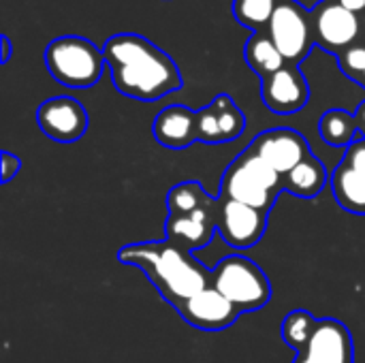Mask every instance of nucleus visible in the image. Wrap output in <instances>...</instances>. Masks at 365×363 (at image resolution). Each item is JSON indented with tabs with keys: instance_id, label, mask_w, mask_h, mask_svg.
<instances>
[{
	"instance_id": "obj_2",
	"label": "nucleus",
	"mask_w": 365,
	"mask_h": 363,
	"mask_svg": "<svg viewBox=\"0 0 365 363\" xmlns=\"http://www.w3.org/2000/svg\"><path fill=\"white\" fill-rule=\"evenodd\" d=\"M118 261L139 267L173 308L212 287V270L169 240L128 244L118 250Z\"/></svg>"
},
{
	"instance_id": "obj_7",
	"label": "nucleus",
	"mask_w": 365,
	"mask_h": 363,
	"mask_svg": "<svg viewBox=\"0 0 365 363\" xmlns=\"http://www.w3.org/2000/svg\"><path fill=\"white\" fill-rule=\"evenodd\" d=\"M267 212H261L252 205L216 197V231L220 237L237 250L257 246L267 229Z\"/></svg>"
},
{
	"instance_id": "obj_10",
	"label": "nucleus",
	"mask_w": 365,
	"mask_h": 363,
	"mask_svg": "<svg viewBox=\"0 0 365 363\" xmlns=\"http://www.w3.org/2000/svg\"><path fill=\"white\" fill-rule=\"evenodd\" d=\"M250 152H255L259 158H263L274 171H278L282 178L293 171L302 160L312 156V150L306 141V137L293 128H269L263 131L252 139L248 145Z\"/></svg>"
},
{
	"instance_id": "obj_16",
	"label": "nucleus",
	"mask_w": 365,
	"mask_h": 363,
	"mask_svg": "<svg viewBox=\"0 0 365 363\" xmlns=\"http://www.w3.org/2000/svg\"><path fill=\"white\" fill-rule=\"evenodd\" d=\"M331 193L338 205L344 212H351L355 216H365V175L355 171L344 160L334 169L331 178Z\"/></svg>"
},
{
	"instance_id": "obj_1",
	"label": "nucleus",
	"mask_w": 365,
	"mask_h": 363,
	"mask_svg": "<svg viewBox=\"0 0 365 363\" xmlns=\"http://www.w3.org/2000/svg\"><path fill=\"white\" fill-rule=\"evenodd\" d=\"M103 53L115 90L128 98L150 103L182 88L175 60L141 34H113L105 41Z\"/></svg>"
},
{
	"instance_id": "obj_19",
	"label": "nucleus",
	"mask_w": 365,
	"mask_h": 363,
	"mask_svg": "<svg viewBox=\"0 0 365 363\" xmlns=\"http://www.w3.org/2000/svg\"><path fill=\"white\" fill-rule=\"evenodd\" d=\"M319 135L334 148H349L359 137L355 113H349L346 109L325 111L319 120Z\"/></svg>"
},
{
	"instance_id": "obj_8",
	"label": "nucleus",
	"mask_w": 365,
	"mask_h": 363,
	"mask_svg": "<svg viewBox=\"0 0 365 363\" xmlns=\"http://www.w3.org/2000/svg\"><path fill=\"white\" fill-rule=\"evenodd\" d=\"M317 47L340 56L359 36V15L338 0H321L310 9Z\"/></svg>"
},
{
	"instance_id": "obj_13",
	"label": "nucleus",
	"mask_w": 365,
	"mask_h": 363,
	"mask_svg": "<svg viewBox=\"0 0 365 363\" xmlns=\"http://www.w3.org/2000/svg\"><path fill=\"white\" fill-rule=\"evenodd\" d=\"M180 317L195 329L201 332H222L229 329L237 317L242 315L222 293H218L214 287L203 289L195 297L186 300L182 306L175 308Z\"/></svg>"
},
{
	"instance_id": "obj_28",
	"label": "nucleus",
	"mask_w": 365,
	"mask_h": 363,
	"mask_svg": "<svg viewBox=\"0 0 365 363\" xmlns=\"http://www.w3.org/2000/svg\"><path fill=\"white\" fill-rule=\"evenodd\" d=\"M342 6H346L349 11L353 13H359V11H365V0H338Z\"/></svg>"
},
{
	"instance_id": "obj_18",
	"label": "nucleus",
	"mask_w": 365,
	"mask_h": 363,
	"mask_svg": "<svg viewBox=\"0 0 365 363\" xmlns=\"http://www.w3.org/2000/svg\"><path fill=\"white\" fill-rule=\"evenodd\" d=\"M244 58H246V64L250 66V71L257 73L261 79L274 75L276 71H280L282 66L289 64L267 32L250 34V39L246 41V47H244Z\"/></svg>"
},
{
	"instance_id": "obj_23",
	"label": "nucleus",
	"mask_w": 365,
	"mask_h": 363,
	"mask_svg": "<svg viewBox=\"0 0 365 363\" xmlns=\"http://www.w3.org/2000/svg\"><path fill=\"white\" fill-rule=\"evenodd\" d=\"M317 323H319V319H314L308 310H293V312H289L284 317V321H282V327H280L284 344L295 349V351H299L310 340V336L314 334Z\"/></svg>"
},
{
	"instance_id": "obj_31",
	"label": "nucleus",
	"mask_w": 365,
	"mask_h": 363,
	"mask_svg": "<svg viewBox=\"0 0 365 363\" xmlns=\"http://www.w3.org/2000/svg\"><path fill=\"white\" fill-rule=\"evenodd\" d=\"M357 83H361V86H364V88H365V73H364V75H361V77H359V81H357Z\"/></svg>"
},
{
	"instance_id": "obj_12",
	"label": "nucleus",
	"mask_w": 365,
	"mask_h": 363,
	"mask_svg": "<svg viewBox=\"0 0 365 363\" xmlns=\"http://www.w3.org/2000/svg\"><path fill=\"white\" fill-rule=\"evenodd\" d=\"M261 98L269 111L278 116H291L308 105L310 86L299 66L287 64L274 75L261 79Z\"/></svg>"
},
{
	"instance_id": "obj_17",
	"label": "nucleus",
	"mask_w": 365,
	"mask_h": 363,
	"mask_svg": "<svg viewBox=\"0 0 365 363\" xmlns=\"http://www.w3.org/2000/svg\"><path fill=\"white\" fill-rule=\"evenodd\" d=\"M327 182L329 175L325 165L312 154L284 175V193H291L299 199H314L321 195Z\"/></svg>"
},
{
	"instance_id": "obj_25",
	"label": "nucleus",
	"mask_w": 365,
	"mask_h": 363,
	"mask_svg": "<svg viewBox=\"0 0 365 363\" xmlns=\"http://www.w3.org/2000/svg\"><path fill=\"white\" fill-rule=\"evenodd\" d=\"M338 64L349 79L359 81V77L365 73V45H351L349 49H344L338 56Z\"/></svg>"
},
{
	"instance_id": "obj_5",
	"label": "nucleus",
	"mask_w": 365,
	"mask_h": 363,
	"mask_svg": "<svg viewBox=\"0 0 365 363\" xmlns=\"http://www.w3.org/2000/svg\"><path fill=\"white\" fill-rule=\"evenodd\" d=\"M212 287L222 293L240 312H257L272 300V285L265 272L244 255H229L212 270Z\"/></svg>"
},
{
	"instance_id": "obj_29",
	"label": "nucleus",
	"mask_w": 365,
	"mask_h": 363,
	"mask_svg": "<svg viewBox=\"0 0 365 363\" xmlns=\"http://www.w3.org/2000/svg\"><path fill=\"white\" fill-rule=\"evenodd\" d=\"M355 120H357V126H359V133H361V137H365V101L357 107V111H355Z\"/></svg>"
},
{
	"instance_id": "obj_27",
	"label": "nucleus",
	"mask_w": 365,
	"mask_h": 363,
	"mask_svg": "<svg viewBox=\"0 0 365 363\" xmlns=\"http://www.w3.org/2000/svg\"><path fill=\"white\" fill-rule=\"evenodd\" d=\"M21 169V160L13 156L11 152H2V184H9Z\"/></svg>"
},
{
	"instance_id": "obj_14",
	"label": "nucleus",
	"mask_w": 365,
	"mask_h": 363,
	"mask_svg": "<svg viewBox=\"0 0 365 363\" xmlns=\"http://www.w3.org/2000/svg\"><path fill=\"white\" fill-rule=\"evenodd\" d=\"M216 233V199L210 197V201L186 216H167L165 223V240L173 242L182 250L195 252L199 248H205Z\"/></svg>"
},
{
	"instance_id": "obj_6",
	"label": "nucleus",
	"mask_w": 365,
	"mask_h": 363,
	"mask_svg": "<svg viewBox=\"0 0 365 363\" xmlns=\"http://www.w3.org/2000/svg\"><path fill=\"white\" fill-rule=\"evenodd\" d=\"M265 32L289 64L299 66L317 47L312 15L297 0H282L274 11Z\"/></svg>"
},
{
	"instance_id": "obj_4",
	"label": "nucleus",
	"mask_w": 365,
	"mask_h": 363,
	"mask_svg": "<svg viewBox=\"0 0 365 363\" xmlns=\"http://www.w3.org/2000/svg\"><path fill=\"white\" fill-rule=\"evenodd\" d=\"M45 66L58 83L73 90H86L101 79L107 62L103 49L90 39L64 34L45 47Z\"/></svg>"
},
{
	"instance_id": "obj_24",
	"label": "nucleus",
	"mask_w": 365,
	"mask_h": 363,
	"mask_svg": "<svg viewBox=\"0 0 365 363\" xmlns=\"http://www.w3.org/2000/svg\"><path fill=\"white\" fill-rule=\"evenodd\" d=\"M197 141L207 143V145H216V143H225L222 141V133L214 113V107L207 105L203 109L197 111Z\"/></svg>"
},
{
	"instance_id": "obj_3",
	"label": "nucleus",
	"mask_w": 365,
	"mask_h": 363,
	"mask_svg": "<svg viewBox=\"0 0 365 363\" xmlns=\"http://www.w3.org/2000/svg\"><path fill=\"white\" fill-rule=\"evenodd\" d=\"M280 193H284V178L248 148L225 169L220 178V197L252 205L267 214Z\"/></svg>"
},
{
	"instance_id": "obj_22",
	"label": "nucleus",
	"mask_w": 365,
	"mask_h": 363,
	"mask_svg": "<svg viewBox=\"0 0 365 363\" xmlns=\"http://www.w3.org/2000/svg\"><path fill=\"white\" fill-rule=\"evenodd\" d=\"M210 105L214 107V113H216V120H218V126H220L225 143L235 141L237 137L244 135V131H246V116H244V111L235 105V101L229 94H225V92L218 94Z\"/></svg>"
},
{
	"instance_id": "obj_30",
	"label": "nucleus",
	"mask_w": 365,
	"mask_h": 363,
	"mask_svg": "<svg viewBox=\"0 0 365 363\" xmlns=\"http://www.w3.org/2000/svg\"><path fill=\"white\" fill-rule=\"evenodd\" d=\"M0 43H2V64H6L9 60H11V41H9V36L6 34H2V39H0Z\"/></svg>"
},
{
	"instance_id": "obj_21",
	"label": "nucleus",
	"mask_w": 365,
	"mask_h": 363,
	"mask_svg": "<svg viewBox=\"0 0 365 363\" xmlns=\"http://www.w3.org/2000/svg\"><path fill=\"white\" fill-rule=\"evenodd\" d=\"M282 0H233L231 11L235 21L252 32H265L274 11Z\"/></svg>"
},
{
	"instance_id": "obj_20",
	"label": "nucleus",
	"mask_w": 365,
	"mask_h": 363,
	"mask_svg": "<svg viewBox=\"0 0 365 363\" xmlns=\"http://www.w3.org/2000/svg\"><path fill=\"white\" fill-rule=\"evenodd\" d=\"M210 201V195L203 190L201 182L197 180H186L169 188L167 193V210L173 216H186L192 214L195 210L203 208Z\"/></svg>"
},
{
	"instance_id": "obj_26",
	"label": "nucleus",
	"mask_w": 365,
	"mask_h": 363,
	"mask_svg": "<svg viewBox=\"0 0 365 363\" xmlns=\"http://www.w3.org/2000/svg\"><path fill=\"white\" fill-rule=\"evenodd\" d=\"M342 160H344L346 165H351L355 171H359V173H364L365 175V137H361V133H359V137L346 148Z\"/></svg>"
},
{
	"instance_id": "obj_15",
	"label": "nucleus",
	"mask_w": 365,
	"mask_h": 363,
	"mask_svg": "<svg viewBox=\"0 0 365 363\" xmlns=\"http://www.w3.org/2000/svg\"><path fill=\"white\" fill-rule=\"evenodd\" d=\"M154 139L169 150H184L197 141V111L186 105H169L152 124Z\"/></svg>"
},
{
	"instance_id": "obj_11",
	"label": "nucleus",
	"mask_w": 365,
	"mask_h": 363,
	"mask_svg": "<svg viewBox=\"0 0 365 363\" xmlns=\"http://www.w3.org/2000/svg\"><path fill=\"white\" fill-rule=\"evenodd\" d=\"M355 347L349 327L338 319H319L310 340L293 363H353Z\"/></svg>"
},
{
	"instance_id": "obj_9",
	"label": "nucleus",
	"mask_w": 365,
	"mask_h": 363,
	"mask_svg": "<svg viewBox=\"0 0 365 363\" xmlns=\"http://www.w3.org/2000/svg\"><path fill=\"white\" fill-rule=\"evenodd\" d=\"M36 124L45 137L58 143L79 141L90 124L86 107L73 96H53L38 105Z\"/></svg>"
}]
</instances>
